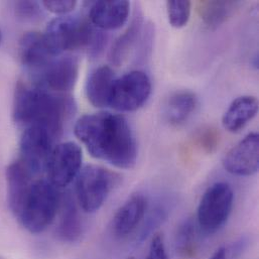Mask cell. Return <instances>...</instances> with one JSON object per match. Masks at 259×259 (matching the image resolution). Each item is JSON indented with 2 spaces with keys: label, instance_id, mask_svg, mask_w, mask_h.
Masks as SVG:
<instances>
[{
  "label": "cell",
  "instance_id": "cell-1",
  "mask_svg": "<svg viewBox=\"0 0 259 259\" xmlns=\"http://www.w3.org/2000/svg\"><path fill=\"white\" fill-rule=\"evenodd\" d=\"M74 132L92 157L120 169L136 164V139L123 116L110 112L87 114L76 122Z\"/></svg>",
  "mask_w": 259,
  "mask_h": 259
},
{
  "label": "cell",
  "instance_id": "cell-2",
  "mask_svg": "<svg viewBox=\"0 0 259 259\" xmlns=\"http://www.w3.org/2000/svg\"><path fill=\"white\" fill-rule=\"evenodd\" d=\"M76 110L75 100L68 94H55L23 83L16 86L13 118L20 126H40L56 140L61 137L65 124L71 120Z\"/></svg>",
  "mask_w": 259,
  "mask_h": 259
},
{
  "label": "cell",
  "instance_id": "cell-3",
  "mask_svg": "<svg viewBox=\"0 0 259 259\" xmlns=\"http://www.w3.org/2000/svg\"><path fill=\"white\" fill-rule=\"evenodd\" d=\"M54 57L68 51L83 50L92 59L99 57L108 41V35L95 27L89 19L79 16H60L53 19L44 33Z\"/></svg>",
  "mask_w": 259,
  "mask_h": 259
},
{
  "label": "cell",
  "instance_id": "cell-4",
  "mask_svg": "<svg viewBox=\"0 0 259 259\" xmlns=\"http://www.w3.org/2000/svg\"><path fill=\"white\" fill-rule=\"evenodd\" d=\"M61 200L59 189L48 180L34 181L15 217L29 233H42L54 222Z\"/></svg>",
  "mask_w": 259,
  "mask_h": 259
},
{
  "label": "cell",
  "instance_id": "cell-5",
  "mask_svg": "<svg viewBox=\"0 0 259 259\" xmlns=\"http://www.w3.org/2000/svg\"><path fill=\"white\" fill-rule=\"evenodd\" d=\"M76 197L85 213H95L101 209L110 193L119 186V174L101 165L89 164L76 178Z\"/></svg>",
  "mask_w": 259,
  "mask_h": 259
},
{
  "label": "cell",
  "instance_id": "cell-6",
  "mask_svg": "<svg viewBox=\"0 0 259 259\" xmlns=\"http://www.w3.org/2000/svg\"><path fill=\"white\" fill-rule=\"evenodd\" d=\"M234 205V192L225 182L211 185L203 194L197 211L200 232L213 235L227 223Z\"/></svg>",
  "mask_w": 259,
  "mask_h": 259
},
{
  "label": "cell",
  "instance_id": "cell-7",
  "mask_svg": "<svg viewBox=\"0 0 259 259\" xmlns=\"http://www.w3.org/2000/svg\"><path fill=\"white\" fill-rule=\"evenodd\" d=\"M151 94V82L147 74L135 70L115 79L109 106L120 112H131L142 107Z\"/></svg>",
  "mask_w": 259,
  "mask_h": 259
},
{
  "label": "cell",
  "instance_id": "cell-8",
  "mask_svg": "<svg viewBox=\"0 0 259 259\" xmlns=\"http://www.w3.org/2000/svg\"><path fill=\"white\" fill-rule=\"evenodd\" d=\"M83 153L81 147L72 141L56 145L46 167L48 181L57 189L68 187L81 171Z\"/></svg>",
  "mask_w": 259,
  "mask_h": 259
},
{
  "label": "cell",
  "instance_id": "cell-9",
  "mask_svg": "<svg viewBox=\"0 0 259 259\" xmlns=\"http://www.w3.org/2000/svg\"><path fill=\"white\" fill-rule=\"evenodd\" d=\"M79 61L74 56L54 58L46 67L33 75L36 87L58 94H67L77 84Z\"/></svg>",
  "mask_w": 259,
  "mask_h": 259
},
{
  "label": "cell",
  "instance_id": "cell-10",
  "mask_svg": "<svg viewBox=\"0 0 259 259\" xmlns=\"http://www.w3.org/2000/svg\"><path fill=\"white\" fill-rule=\"evenodd\" d=\"M55 138L40 126L26 127L20 138V161L32 175L46 170L49 157L54 149Z\"/></svg>",
  "mask_w": 259,
  "mask_h": 259
},
{
  "label": "cell",
  "instance_id": "cell-11",
  "mask_svg": "<svg viewBox=\"0 0 259 259\" xmlns=\"http://www.w3.org/2000/svg\"><path fill=\"white\" fill-rule=\"evenodd\" d=\"M224 169L234 176L250 177L259 169L258 133L251 132L233 146L222 160Z\"/></svg>",
  "mask_w": 259,
  "mask_h": 259
},
{
  "label": "cell",
  "instance_id": "cell-12",
  "mask_svg": "<svg viewBox=\"0 0 259 259\" xmlns=\"http://www.w3.org/2000/svg\"><path fill=\"white\" fill-rule=\"evenodd\" d=\"M147 211V200L142 194H133L116 211L112 219V231L115 236H130L141 225Z\"/></svg>",
  "mask_w": 259,
  "mask_h": 259
},
{
  "label": "cell",
  "instance_id": "cell-13",
  "mask_svg": "<svg viewBox=\"0 0 259 259\" xmlns=\"http://www.w3.org/2000/svg\"><path fill=\"white\" fill-rule=\"evenodd\" d=\"M130 3L126 0H101L90 6L89 20L101 30L117 29L125 24L130 17Z\"/></svg>",
  "mask_w": 259,
  "mask_h": 259
},
{
  "label": "cell",
  "instance_id": "cell-14",
  "mask_svg": "<svg viewBox=\"0 0 259 259\" xmlns=\"http://www.w3.org/2000/svg\"><path fill=\"white\" fill-rule=\"evenodd\" d=\"M18 54L22 65L32 75L39 72L55 58L47 46L44 34L37 31H29L22 35Z\"/></svg>",
  "mask_w": 259,
  "mask_h": 259
},
{
  "label": "cell",
  "instance_id": "cell-15",
  "mask_svg": "<svg viewBox=\"0 0 259 259\" xmlns=\"http://www.w3.org/2000/svg\"><path fill=\"white\" fill-rule=\"evenodd\" d=\"M32 174L20 161L10 163L6 168L7 202L11 212L16 216L32 183Z\"/></svg>",
  "mask_w": 259,
  "mask_h": 259
},
{
  "label": "cell",
  "instance_id": "cell-16",
  "mask_svg": "<svg viewBox=\"0 0 259 259\" xmlns=\"http://www.w3.org/2000/svg\"><path fill=\"white\" fill-rule=\"evenodd\" d=\"M115 79L114 72L109 66L98 67L89 74L85 92L88 101L94 107L104 108L109 106L110 94Z\"/></svg>",
  "mask_w": 259,
  "mask_h": 259
},
{
  "label": "cell",
  "instance_id": "cell-17",
  "mask_svg": "<svg viewBox=\"0 0 259 259\" xmlns=\"http://www.w3.org/2000/svg\"><path fill=\"white\" fill-rule=\"evenodd\" d=\"M59 210L60 219L56 230L58 237L66 243L77 242L82 235L83 225L77 203L70 193L62 197Z\"/></svg>",
  "mask_w": 259,
  "mask_h": 259
},
{
  "label": "cell",
  "instance_id": "cell-18",
  "mask_svg": "<svg viewBox=\"0 0 259 259\" xmlns=\"http://www.w3.org/2000/svg\"><path fill=\"white\" fill-rule=\"evenodd\" d=\"M258 100L254 96L236 98L228 107L222 118L224 128L231 133L243 130L257 114Z\"/></svg>",
  "mask_w": 259,
  "mask_h": 259
},
{
  "label": "cell",
  "instance_id": "cell-19",
  "mask_svg": "<svg viewBox=\"0 0 259 259\" xmlns=\"http://www.w3.org/2000/svg\"><path fill=\"white\" fill-rule=\"evenodd\" d=\"M144 26L141 10L135 9L133 18L126 30L113 42L109 52V61L115 67H120L128 58L130 51L140 39Z\"/></svg>",
  "mask_w": 259,
  "mask_h": 259
},
{
  "label": "cell",
  "instance_id": "cell-20",
  "mask_svg": "<svg viewBox=\"0 0 259 259\" xmlns=\"http://www.w3.org/2000/svg\"><path fill=\"white\" fill-rule=\"evenodd\" d=\"M198 106L196 94L190 91L176 92L167 99L165 105V117L172 126L183 125Z\"/></svg>",
  "mask_w": 259,
  "mask_h": 259
},
{
  "label": "cell",
  "instance_id": "cell-21",
  "mask_svg": "<svg viewBox=\"0 0 259 259\" xmlns=\"http://www.w3.org/2000/svg\"><path fill=\"white\" fill-rule=\"evenodd\" d=\"M238 5L236 1H201L198 3V12L210 29H217L228 20Z\"/></svg>",
  "mask_w": 259,
  "mask_h": 259
},
{
  "label": "cell",
  "instance_id": "cell-22",
  "mask_svg": "<svg viewBox=\"0 0 259 259\" xmlns=\"http://www.w3.org/2000/svg\"><path fill=\"white\" fill-rule=\"evenodd\" d=\"M199 233L197 221L193 218H188L179 225L175 235V248L180 258L192 259L195 256Z\"/></svg>",
  "mask_w": 259,
  "mask_h": 259
},
{
  "label": "cell",
  "instance_id": "cell-23",
  "mask_svg": "<svg viewBox=\"0 0 259 259\" xmlns=\"http://www.w3.org/2000/svg\"><path fill=\"white\" fill-rule=\"evenodd\" d=\"M168 217V209L164 205H156L153 209L149 211L141 223L140 231L136 237V242L142 243L146 240L155 230L159 228Z\"/></svg>",
  "mask_w": 259,
  "mask_h": 259
},
{
  "label": "cell",
  "instance_id": "cell-24",
  "mask_svg": "<svg viewBox=\"0 0 259 259\" xmlns=\"http://www.w3.org/2000/svg\"><path fill=\"white\" fill-rule=\"evenodd\" d=\"M192 3L188 0L166 1V11L169 24L175 28L186 26L190 20Z\"/></svg>",
  "mask_w": 259,
  "mask_h": 259
},
{
  "label": "cell",
  "instance_id": "cell-25",
  "mask_svg": "<svg viewBox=\"0 0 259 259\" xmlns=\"http://www.w3.org/2000/svg\"><path fill=\"white\" fill-rule=\"evenodd\" d=\"M16 17L22 21H37L42 16L41 5L36 1H17L13 4Z\"/></svg>",
  "mask_w": 259,
  "mask_h": 259
},
{
  "label": "cell",
  "instance_id": "cell-26",
  "mask_svg": "<svg viewBox=\"0 0 259 259\" xmlns=\"http://www.w3.org/2000/svg\"><path fill=\"white\" fill-rule=\"evenodd\" d=\"M195 140L206 153L211 154L218 148L220 133L214 127H204L196 133Z\"/></svg>",
  "mask_w": 259,
  "mask_h": 259
},
{
  "label": "cell",
  "instance_id": "cell-27",
  "mask_svg": "<svg viewBox=\"0 0 259 259\" xmlns=\"http://www.w3.org/2000/svg\"><path fill=\"white\" fill-rule=\"evenodd\" d=\"M153 37H154V26L151 22L145 23L143 26V30L140 36V46H139V51L137 53L136 57V62L141 63L144 62L146 59L151 54V49H152V42H153Z\"/></svg>",
  "mask_w": 259,
  "mask_h": 259
},
{
  "label": "cell",
  "instance_id": "cell-28",
  "mask_svg": "<svg viewBox=\"0 0 259 259\" xmlns=\"http://www.w3.org/2000/svg\"><path fill=\"white\" fill-rule=\"evenodd\" d=\"M41 5L49 11L55 14H67L73 11L77 6V1L74 0H50L44 1Z\"/></svg>",
  "mask_w": 259,
  "mask_h": 259
},
{
  "label": "cell",
  "instance_id": "cell-29",
  "mask_svg": "<svg viewBox=\"0 0 259 259\" xmlns=\"http://www.w3.org/2000/svg\"><path fill=\"white\" fill-rule=\"evenodd\" d=\"M146 259H169L161 234H154L152 237Z\"/></svg>",
  "mask_w": 259,
  "mask_h": 259
},
{
  "label": "cell",
  "instance_id": "cell-30",
  "mask_svg": "<svg viewBox=\"0 0 259 259\" xmlns=\"http://www.w3.org/2000/svg\"><path fill=\"white\" fill-rule=\"evenodd\" d=\"M249 239L247 237H240L226 248V259H238L247 249Z\"/></svg>",
  "mask_w": 259,
  "mask_h": 259
},
{
  "label": "cell",
  "instance_id": "cell-31",
  "mask_svg": "<svg viewBox=\"0 0 259 259\" xmlns=\"http://www.w3.org/2000/svg\"><path fill=\"white\" fill-rule=\"evenodd\" d=\"M210 259H226V248L225 246L219 247L211 256Z\"/></svg>",
  "mask_w": 259,
  "mask_h": 259
},
{
  "label": "cell",
  "instance_id": "cell-32",
  "mask_svg": "<svg viewBox=\"0 0 259 259\" xmlns=\"http://www.w3.org/2000/svg\"><path fill=\"white\" fill-rule=\"evenodd\" d=\"M124 259H135V258H134V257H133V256H130V257H126V258H124Z\"/></svg>",
  "mask_w": 259,
  "mask_h": 259
},
{
  "label": "cell",
  "instance_id": "cell-33",
  "mask_svg": "<svg viewBox=\"0 0 259 259\" xmlns=\"http://www.w3.org/2000/svg\"><path fill=\"white\" fill-rule=\"evenodd\" d=\"M0 42H1V30H0Z\"/></svg>",
  "mask_w": 259,
  "mask_h": 259
}]
</instances>
